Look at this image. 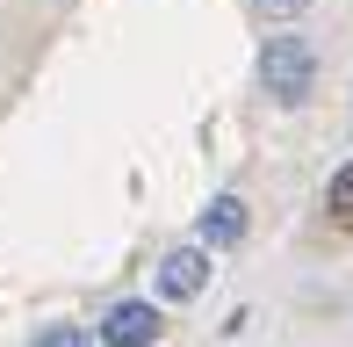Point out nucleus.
Returning <instances> with one entry per match:
<instances>
[{"mask_svg": "<svg viewBox=\"0 0 353 347\" xmlns=\"http://www.w3.org/2000/svg\"><path fill=\"white\" fill-rule=\"evenodd\" d=\"M260 87L274 94V102H303V94L317 87V51L303 37H267L260 51Z\"/></svg>", "mask_w": 353, "mask_h": 347, "instance_id": "1", "label": "nucleus"}, {"mask_svg": "<svg viewBox=\"0 0 353 347\" xmlns=\"http://www.w3.org/2000/svg\"><path fill=\"white\" fill-rule=\"evenodd\" d=\"M202 290H210V254H202V246H173V254L159 261V297H166V304H195Z\"/></svg>", "mask_w": 353, "mask_h": 347, "instance_id": "2", "label": "nucleus"}, {"mask_svg": "<svg viewBox=\"0 0 353 347\" xmlns=\"http://www.w3.org/2000/svg\"><path fill=\"white\" fill-rule=\"evenodd\" d=\"M166 326H159V304H108V319H101V347H152Z\"/></svg>", "mask_w": 353, "mask_h": 347, "instance_id": "3", "label": "nucleus"}, {"mask_svg": "<svg viewBox=\"0 0 353 347\" xmlns=\"http://www.w3.org/2000/svg\"><path fill=\"white\" fill-rule=\"evenodd\" d=\"M252 232V210H245V196H216L210 210H202V246H238Z\"/></svg>", "mask_w": 353, "mask_h": 347, "instance_id": "4", "label": "nucleus"}, {"mask_svg": "<svg viewBox=\"0 0 353 347\" xmlns=\"http://www.w3.org/2000/svg\"><path fill=\"white\" fill-rule=\"evenodd\" d=\"M325 210L339 217V225H353V160L332 174V188H325Z\"/></svg>", "mask_w": 353, "mask_h": 347, "instance_id": "5", "label": "nucleus"}, {"mask_svg": "<svg viewBox=\"0 0 353 347\" xmlns=\"http://www.w3.org/2000/svg\"><path fill=\"white\" fill-rule=\"evenodd\" d=\"M29 347H94V340L79 333V326H43V333L29 340Z\"/></svg>", "mask_w": 353, "mask_h": 347, "instance_id": "6", "label": "nucleus"}, {"mask_svg": "<svg viewBox=\"0 0 353 347\" xmlns=\"http://www.w3.org/2000/svg\"><path fill=\"white\" fill-rule=\"evenodd\" d=\"M296 8H310V0H252V15H260V22H288Z\"/></svg>", "mask_w": 353, "mask_h": 347, "instance_id": "7", "label": "nucleus"}]
</instances>
